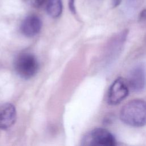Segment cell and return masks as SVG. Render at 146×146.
<instances>
[{
    "instance_id": "obj_1",
    "label": "cell",
    "mask_w": 146,
    "mask_h": 146,
    "mask_svg": "<svg viewBox=\"0 0 146 146\" xmlns=\"http://www.w3.org/2000/svg\"><path fill=\"white\" fill-rule=\"evenodd\" d=\"M120 119L125 124L134 127L146 124V102L135 99L125 104L121 110Z\"/></svg>"
},
{
    "instance_id": "obj_2",
    "label": "cell",
    "mask_w": 146,
    "mask_h": 146,
    "mask_svg": "<svg viewBox=\"0 0 146 146\" xmlns=\"http://www.w3.org/2000/svg\"><path fill=\"white\" fill-rule=\"evenodd\" d=\"M14 65L17 74L24 79L33 77L39 69V63L36 58L29 52L22 53L18 55Z\"/></svg>"
},
{
    "instance_id": "obj_3",
    "label": "cell",
    "mask_w": 146,
    "mask_h": 146,
    "mask_svg": "<svg viewBox=\"0 0 146 146\" xmlns=\"http://www.w3.org/2000/svg\"><path fill=\"white\" fill-rule=\"evenodd\" d=\"M84 145L113 146L116 144L113 135L107 129L97 128L90 131L84 138Z\"/></svg>"
},
{
    "instance_id": "obj_4",
    "label": "cell",
    "mask_w": 146,
    "mask_h": 146,
    "mask_svg": "<svg viewBox=\"0 0 146 146\" xmlns=\"http://www.w3.org/2000/svg\"><path fill=\"white\" fill-rule=\"evenodd\" d=\"M128 87L121 78H117L109 88L107 101L111 105H116L121 102L128 95Z\"/></svg>"
},
{
    "instance_id": "obj_5",
    "label": "cell",
    "mask_w": 146,
    "mask_h": 146,
    "mask_svg": "<svg viewBox=\"0 0 146 146\" xmlns=\"http://www.w3.org/2000/svg\"><path fill=\"white\" fill-rule=\"evenodd\" d=\"M128 82L129 87L135 92L143 91L146 84V73L144 68L141 66H136L130 71Z\"/></svg>"
},
{
    "instance_id": "obj_6",
    "label": "cell",
    "mask_w": 146,
    "mask_h": 146,
    "mask_svg": "<svg viewBox=\"0 0 146 146\" xmlns=\"http://www.w3.org/2000/svg\"><path fill=\"white\" fill-rule=\"evenodd\" d=\"M17 112L11 103H5L0 106V129H7L15 123Z\"/></svg>"
},
{
    "instance_id": "obj_7",
    "label": "cell",
    "mask_w": 146,
    "mask_h": 146,
    "mask_svg": "<svg viewBox=\"0 0 146 146\" xmlns=\"http://www.w3.org/2000/svg\"><path fill=\"white\" fill-rule=\"evenodd\" d=\"M42 23L40 19L36 15H30L23 21L21 30L22 33L26 36L31 37L38 34L42 28Z\"/></svg>"
},
{
    "instance_id": "obj_8",
    "label": "cell",
    "mask_w": 146,
    "mask_h": 146,
    "mask_svg": "<svg viewBox=\"0 0 146 146\" xmlns=\"http://www.w3.org/2000/svg\"><path fill=\"white\" fill-rule=\"evenodd\" d=\"M46 11L47 14L52 18L59 17L63 10L62 0H46Z\"/></svg>"
},
{
    "instance_id": "obj_9",
    "label": "cell",
    "mask_w": 146,
    "mask_h": 146,
    "mask_svg": "<svg viewBox=\"0 0 146 146\" xmlns=\"http://www.w3.org/2000/svg\"><path fill=\"white\" fill-rule=\"evenodd\" d=\"M25 2L33 7H39L43 5L46 0H24Z\"/></svg>"
},
{
    "instance_id": "obj_10",
    "label": "cell",
    "mask_w": 146,
    "mask_h": 146,
    "mask_svg": "<svg viewBox=\"0 0 146 146\" xmlns=\"http://www.w3.org/2000/svg\"><path fill=\"white\" fill-rule=\"evenodd\" d=\"M68 6L70 11L73 13H76L75 6V0H68Z\"/></svg>"
},
{
    "instance_id": "obj_11",
    "label": "cell",
    "mask_w": 146,
    "mask_h": 146,
    "mask_svg": "<svg viewBox=\"0 0 146 146\" xmlns=\"http://www.w3.org/2000/svg\"><path fill=\"white\" fill-rule=\"evenodd\" d=\"M140 19L141 21H146V9L143 10L140 14Z\"/></svg>"
},
{
    "instance_id": "obj_12",
    "label": "cell",
    "mask_w": 146,
    "mask_h": 146,
    "mask_svg": "<svg viewBox=\"0 0 146 146\" xmlns=\"http://www.w3.org/2000/svg\"><path fill=\"white\" fill-rule=\"evenodd\" d=\"M121 2V0H112V5L114 7L119 6Z\"/></svg>"
}]
</instances>
